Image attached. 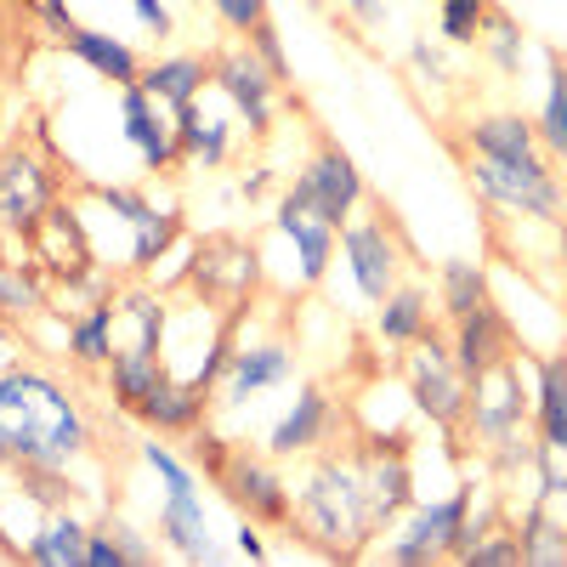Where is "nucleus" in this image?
<instances>
[{
	"label": "nucleus",
	"instance_id": "8fccbe9b",
	"mask_svg": "<svg viewBox=\"0 0 567 567\" xmlns=\"http://www.w3.org/2000/svg\"><path fill=\"white\" fill-rule=\"evenodd\" d=\"M0 74H7V29H0Z\"/></svg>",
	"mask_w": 567,
	"mask_h": 567
},
{
	"label": "nucleus",
	"instance_id": "a211bd4d",
	"mask_svg": "<svg viewBox=\"0 0 567 567\" xmlns=\"http://www.w3.org/2000/svg\"><path fill=\"white\" fill-rule=\"evenodd\" d=\"M465 154H494V159H550L545 142H539V125L523 120V114H477L465 125Z\"/></svg>",
	"mask_w": 567,
	"mask_h": 567
},
{
	"label": "nucleus",
	"instance_id": "4c0bfd02",
	"mask_svg": "<svg viewBox=\"0 0 567 567\" xmlns=\"http://www.w3.org/2000/svg\"><path fill=\"white\" fill-rule=\"evenodd\" d=\"M205 7H210V12H216V18L233 29V34H239V40L272 18V7H267V0H205Z\"/></svg>",
	"mask_w": 567,
	"mask_h": 567
},
{
	"label": "nucleus",
	"instance_id": "de8ad7c7",
	"mask_svg": "<svg viewBox=\"0 0 567 567\" xmlns=\"http://www.w3.org/2000/svg\"><path fill=\"white\" fill-rule=\"evenodd\" d=\"M131 7H136V18L148 23V29H154L159 40H171V34H176V18H171V12L159 7V0H131Z\"/></svg>",
	"mask_w": 567,
	"mask_h": 567
},
{
	"label": "nucleus",
	"instance_id": "6ab92c4d",
	"mask_svg": "<svg viewBox=\"0 0 567 567\" xmlns=\"http://www.w3.org/2000/svg\"><path fill=\"white\" fill-rule=\"evenodd\" d=\"M159 545L176 550L182 561H221V550L210 545V516L199 494H165L159 505Z\"/></svg>",
	"mask_w": 567,
	"mask_h": 567
},
{
	"label": "nucleus",
	"instance_id": "a19ab883",
	"mask_svg": "<svg viewBox=\"0 0 567 567\" xmlns=\"http://www.w3.org/2000/svg\"><path fill=\"white\" fill-rule=\"evenodd\" d=\"M97 199H103V210H114V216H120L125 227H136L142 216L154 210V205H148V194H142V187H114V182H109V187H97Z\"/></svg>",
	"mask_w": 567,
	"mask_h": 567
},
{
	"label": "nucleus",
	"instance_id": "20e7f679",
	"mask_svg": "<svg viewBox=\"0 0 567 567\" xmlns=\"http://www.w3.org/2000/svg\"><path fill=\"white\" fill-rule=\"evenodd\" d=\"M465 182L477 194L511 216H534L545 227L561 221L567 210V194L556 182V165L550 159H494V154H465Z\"/></svg>",
	"mask_w": 567,
	"mask_h": 567
},
{
	"label": "nucleus",
	"instance_id": "f257e3e1",
	"mask_svg": "<svg viewBox=\"0 0 567 567\" xmlns=\"http://www.w3.org/2000/svg\"><path fill=\"white\" fill-rule=\"evenodd\" d=\"M80 454H91V420L74 392L40 363L0 369V465L69 483Z\"/></svg>",
	"mask_w": 567,
	"mask_h": 567
},
{
	"label": "nucleus",
	"instance_id": "bb28decb",
	"mask_svg": "<svg viewBox=\"0 0 567 567\" xmlns=\"http://www.w3.org/2000/svg\"><path fill=\"white\" fill-rule=\"evenodd\" d=\"M85 539H91V528L80 523L74 511H52V516H45V523L29 534L23 556L40 561V567H80V561H85Z\"/></svg>",
	"mask_w": 567,
	"mask_h": 567
},
{
	"label": "nucleus",
	"instance_id": "412c9836",
	"mask_svg": "<svg viewBox=\"0 0 567 567\" xmlns=\"http://www.w3.org/2000/svg\"><path fill=\"white\" fill-rule=\"evenodd\" d=\"M176 148H182V165L221 171L233 159V125L194 97L187 109H176Z\"/></svg>",
	"mask_w": 567,
	"mask_h": 567
},
{
	"label": "nucleus",
	"instance_id": "473e14b6",
	"mask_svg": "<svg viewBox=\"0 0 567 567\" xmlns=\"http://www.w3.org/2000/svg\"><path fill=\"white\" fill-rule=\"evenodd\" d=\"M516 539H523V561H567V523H556L545 505L523 516Z\"/></svg>",
	"mask_w": 567,
	"mask_h": 567
},
{
	"label": "nucleus",
	"instance_id": "72a5a7b5",
	"mask_svg": "<svg viewBox=\"0 0 567 567\" xmlns=\"http://www.w3.org/2000/svg\"><path fill=\"white\" fill-rule=\"evenodd\" d=\"M34 312H45V290H40L34 267L0 261V318H34Z\"/></svg>",
	"mask_w": 567,
	"mask_h": 567
},
{
	"label": "nucleus",
	"instance_id": "2f4dec72",
	"mask_svg": "<svg viewBox=\"0 0 567 567\" xmlns=\"http://www.w3.org/2000/svg\"><path fill=\"white\" fill-rule=\"evenodd\" d=\"M539 142L550 159H567V63L550 52V85H545V109H539Z\"/></svg>",
	"mask_w": 567,
	"mask_h": 567
},
{
	"label": "nucleus",
	"instance_id": "6e6552de",
	"mask_svg": "<svg viewBox=\"0 0 567 567\" xmlns=\"http://www.w3.org/2000/svg\"><path fill=\"white\" fill-rule=\"evenodd\" d=\"M341 256H347V272H352L358 296H363L369 307H381L398 284H403L409 250H403V239H398V227H392L386 210L352 216V221L341 227Z\"/></svg>",
	"mask_w": 567,
	"mask_h": 567
},
{
	"label": "nucleus",
	"instance_id": "c756f323",
	"mask_svg": "<svg viewBox=\"0 0 567 567\" xmlns=\"http://www.w3.org/2000/svg\"><path fill=\"white\" fill-rule=\"evenodd\" d=\"M120 301V323L131 329V341L136 352H159L165 358V301L148 296V290H131V296H114Z\"/></svg>",
	"mask_w": 567,
	"mask_h": 567
},
{
	"label": "nucleus",
	"instance_id": "9b49d317",
	"mask_svg": "<svg viewBox=\"0 0 567 567\" xmlns=\"http://www.w3.org/2000/svg\"><path fill=\"white\" fill-rule=\"evenodd\" d=\"M403 386H409V398L420 403V414H432L437 425H449V432H454V425L465 420V409H471V381L460 374L454 352L437 341V329L414 341V352H409V363H403Z\"/></svg>",
	"mask_w": 567,
	"mask_h": 567
},
{
	"label": "nucleus",
	"instance_id": "cd10ccee",
	"mask_svg": "<svg viewBox=\"0 0 567 567\" xmlns=\"http://www.w3.org/2000/svg\"><path fill=\"white\" fill-rule=\"evenodd\" d=\"M534 432L550 449H567V352L539 363V386H534Z\"/></svg>",
	"mask_w": 567,
	"mask_h": 567
},
{
	"label": "nucleus",
	"instance_id": "58836bf2",
	"mask_svg": "<svg viewBox=\"0 0 567 567\" xmlns=\"http://www.w3.org/2000/svg\"><path fill=\"white\" fill-rule=\"evenodd\" d=\"M460 561H471V567H511V561H523V539L516 534H483Z\"/></svg>",
	"mask_w": 567,
	"mask_h": 567
},
{
	"label": "nucleus",
	"instance_id": "f704fd0d",
	"mask_svg": "<svg viewBox=\"0 0 567 567\" xmlns=\"http://www.w3.org/2000/svg\"><path fill=\"white\" fill-rule=\"evenodd\" d=\"M494 0H437V34L449 45H477L488 29Z\"/></svg>",
	"mask_w": 567,
	"mask_h": 567
},
{
	"label": "nucleus",
	"instance_id": "e433bc0d",
	"mask_svg": "<svg viewBox=\"0 0 567 567\" xmlns=\"http://www.w3.org/2000/svg\"><path fill=\"white\" fill-rule=\"evenodd\" d=\"M142 460H148V471L165 483V494H199V477H194V465L176 460L165 443H142Z\"/></svg>",
	"mask_w": 567,
	"mask_h": 567
},
{
	"label": "nucleus",
	"instance_id": "aec40b11",
	"mask_svg": "<svg viewBox=\"0 0 567 567\" xmlns=\"http://www.w3.org/2000/svg\"><path fill=\"white\" fill-rule=\"evenodd\" d=\"M63 52L69 58H80L97 80H109V85H136L142 80V58H136V45H125L120 34H109V29H91V23H74V34L63 40Z\"/></svg>",
	"mask_w": 567,
	"mask_h": 567
},
{
	"label": "nucleus",
	"instance_id": "393cba45",
	"mask_svg": "<svg viewBox=\"0 0 567 567\" xmlns=\"http://www.w3.org/2000/svg\"><path fill=\"white\" fill-rule=\"evenodd\" d=\"M142 85H148L154 97L176 114V109H187L210 85V58H199V52H165L154 63H142Z\"/></svg>",
	"mask_w": 567,
	"mask_h": 567
},
{
	"label": "nucleus",
	"instance_id": "4be33fe9",
	"mask_svg": "<svg viewBox=\"0 0 567 567\" xmlns=\"http://www.w3.org/2000/svg\"><path fill=\"white\" fill-rule=\"evenodd\" d=\"M171 374V363L159 352H136V347H114V358L103 363V386H109V403L136 414L142 403H148V392Z\"/></svg>",
	"mask_w": 567,
	"mask_h": 567
},
{
	"label": "nucleus",
	"instance_id": "09e8293b",
	"mask_svg": "<svg viewBox=\"0 0 567 567\" xmlns=\"http://www.w3.org/2000/svg\"><path fill=\"white\" fill-rule=\"evenodd\" d=\"M239 556H250V561H261V556H267V545H261L256 523H239Z\"/></svg>",
	"mask_w": 567,
	"mask_h": 567
},
{
	"label": "nucleus",
	"instance_id": "dca6fc26",
	"mask_svg": "<svg viewBox=\"0 0 567 567\" xmlns=\"http://www.w3.org/2000/svg\"><path fill=\"white\" fill-rule=\"evenodd\" d=\"M336 432V403H329L323 386H301L296 403L278 414V425L267 432V454L272 460H301V454H318Z\"/></svg>",
	"mask_w": 567,
	"mask_h": 567
},
{
	"label": "nucleus",
	"instance_id": "f8f14e48",
	"mask_svg": "<svg viewBox=\"0 0 567 567\" xmlns=\"http://www.w3.org/2000/svg\"><path fill=\"white\" fill-rule=\"evenodd\" d=\"M120 91V136L131 142V154L142 159V171H176L182 148H176V114L154 97L148 85H114Z\"/></svg>",
	"mask_w": 567,
	"mask_h": 567
},
{
	"label": "nucleus",
	"instance_id": "a18cd8bd",
	"mask_svg": "<svg viewBox=\"0 0 567 567\" xmlns=\"http://www.w3.org/2000/svg\"><path fill=\"white\" fill-rule=\"evenodd\" d=\"M347 7V18L358 23V29H381L386 18H392V0H341Z\"/></svg>",
	"mask_w": 567,
	"mask_h": 567
},
{
	"label": "nucleus",
	"instance_id": "c03bdc74",
	"mask_svg": "<svg viewBox=\"0 0 567 567\" xmlns=\"http://www.w3.org/2000/svg\"><path fill=\"white\" fill-rule=\"evenodd\" d=\"M85 567H131V561H125V545L114 539V528H91V539H85Z\"/></svg>",
	"mask_w": 567,
	"mask_h": 567
},
{
	"label": "nucleus",
	"instance_id": "0eeeda50",
	"mask_svg": "<svg viewBox=\"0 0 567 567\" xmlns=\"http://www.w3.org/2000/svg\"><path fill=\"white\" fill-rule=\"evenodd\" d=\"M210 483L221 488V499L256 528H290L296 523V488L278 477V460L250 443H227L221 465L210 471Z\"/></svg>",
	"mask_w": 567,
	"mask_h": 567
},
{
	"label": "nucleus",
	"instance_id": "79ce46f5",
	"mask_svg": "<svg viewBox=\"0 0 567 567\" xmlns=\"http://www.w3.org/2000/svg\"><path fill=\"white\" fill-rule=\"evenodd\" d=\"M534 465H539L545 499H567V449H550V443H539V449H534Z\"/></svg>",
	"mask_w": 567,
	"mask_h": 567
},
{
	"label": "nucleus",
	"instance_id": "ea45409f",
	"mask_svg": "<svg viewBox=\"0 0 567 567\" xmlns=\"http://www.w3.org/2000/svg\"><path fill=\"white\" fill-rule=\"evenodd\" d=\"M245 40H250V52H256V58L267 63V74H272L278 85H290V58H284V40H278V23L267 18V23H261V29H250Z\"/></svg>",
	"mask_w": 567,
	"mask_h": 567
},
{
	"label": "nucleus",
	"instance_id": "49530a36",
	"mask_svg": "<svg viewBox=\"0 0 567 567\" xmlns=\"http://www.w3.org/2000/svg\"><path fill=\"white\" fill-rule=\"evenodd\" d=\"M109 528H114V539L125 545V561H131V567H148V561H154V545L142 539L136 528H125V523H109Z\"/></svg>",
	"mask_w": 567,
	"mask_h": 567
},
{
	"label": "nucleus",
	"instance_id": "2eb2a0df",
	"mask_svg": "<svg viewBox=\"0 0 567 567\" xmlns=\"http://www.w3.org/2000/svg\"><path fill=\"white\" fill-rule=\"evenodd\" d=\"M272 227L290 239L296 261H301V284H318L329 272V261H336V239H341V227H329L323 216H312V205L296 194V187H284V199L272 210Z\"/></svg>",
	"mask_w": 567,
	"mask_h": 567
},
{
	"label": "nucleus",
	"instance_id": "a878e982",
	"mask_svg": "<svg viewBox=\"0 0 567 567\" xmlns=\"http://www.w3.org/2000/svg\"><path fill=\"white\" fill-rule=\"evenodd\" d=\"M374 336L386 347H414L420 336H432V290H425V284H398V290L374 307Z\"/></svg>",
	"mask_w": 567,
	"mask_h": 567
},
{
	"label": "nucleus",
	"instance_id": "37998d69",
	"mask_svg": "<svg viewBox=\"0 0 567 567\" xmlns=\"http://www.w3.org/2000/svg\"><path fill=\"white\" fill-rule=\"evenodd\" d=\"M23 12L45 29V34H52L58 45L74 34V18H69V0H23Z\"/></svg>",
	"mask_w": 567,
	"mask_h": 567
},
{
	"label": "nucleus",
	"instance_id": "c85d7f7f",
	"mask_svg": "<svg viewBox=\"0 0 567 567\" xmlns=\"http://www.w3.org/2000/svg\"><path fill=\"white\" fill-rule=\"evenodd\" d=\"M483 301H494L483 261H443V272H437V307H443V318L454 323L465 312H477Z\"/></svg>",
	"mask_w": 567,
	"mask_h": 567
},
{
	"label": "nucleus",
	"instance_id": "f3484780",
	"mask_svg": "<svg viewBox=\"0 0 567 567\" xmlns=\"http://www.w3.org/2000/svg\"><path fill=\"white\" fill-rule=\"evenodd\" d=\"M136 420L159 437H194L210 420V392H199L194 381H182V374H165V381L148 392V403L136 409Z\"/></svg>",
	"mask_w": 567,
	"mask_h": 567
},
{
	"label": "nucleus",
	"instance_id": "7c9ffc66",
	"mask_svg": "<svg viewBox=\"0 0 567 567\" xmlns=\"http://www.w3.org/2000/svg\"><path fill=\"white\" fill-rule=\"evenodd\" d=\"M131 233H136V239H131V267H136V272H148V267H154V261H165V256H171V245L182 239V216L154 205V210L142 216Z\"/></svg>",
	"mask_w": 567,
	"mask_h": 567
},
{
	"label": "nucleus",
	"instance_id": "4468645a",
	"mask_svg": "<svg viewBox=\"0 0 567 567\" xmlns=\"http://www.w3.org/2000/svg\"><path fill=\"white\" fill-rule=\"evenodd\" d=\"M511 347H516V341H511V323H505V312H499L494 301H483L477 312L454 318L449 352H454V363H460V374H465L471 386H477L483 374H494L499 363H511V358H516Z\"/></svg>",
	"mask_w": 567,
	"mask_h": 567
},
{
	"label": "nucleus",
	"instance_id": "423d86ee",
	"mask_svg": "<svg viewBox=\"0 0 567 567\" xmlns=\"http://www.w3.org/2000/svg\"><path fill=\"white\" fill-rule=\"evenodd\" d=\"M471 432H477V443L499 460V465H516V460H534V420H528V398H523V374H516V358L499 363L494 374H483L477 386H471Z\"/></svg>",
	"mask_w": 567,
	"mask_h": 567
},
{
	"label": "nucleus",
	"instance_id": "f03ea898",
	"mask_svg": "<svg viewBox=\"0 0 567 567\" xmlns=\"http://www.w3.org/2000/svg\"><path fill=\"white\" fill-rule=\"evenodd\" d=\"M290 528L301 539H312L323 556H358L374 534H381L374 494H369V471H363V449L358 454H323L307 471Z\"/></svg>",
	"mask_w": 567,
	"mask_h": 567
},
{
	"label": "nucleus",
	"instance_id": "39448f33",
	"mask_svg": "<svg viewBox=\"0 0 567 567\" xmlns=\"http://www.w3.org/2000/svg\"><path fill=\"white\" fill-rule=\"evenodd\" d=\"M483 539V528L471 523V488H454L432 505H409L398 516V534L386 539V561H460L471 545Z\"/></svg>",
	"mask_w": 567,
	"mask_h": 567
},
{
	"label": "nucleus",
	"instance_id": "9d476101",
	"mask_svg": "<svg viewBox=\"0 0 567 567\" xmlns=\"http://www.w3.org/2000/svg\"><path fill=\"white\" fill-rule=\"evenodd\" d=\"M290 187L312 205V216H323L329 227H347V221L363 210V199H369L358 159L341 148V142H329V136L312 148V159L296 171V182H290Z\"/></svg>",
	"mask_w": 567,
	"mask_h": 567
},
{
	"label": "nucleus",
	"instance_id": "5701e85b",
	"mask_svg": "<svg viewBox=\"0 0 567 567\" xmlns=\"http://www.w3.org/2000/svg\"><path fill=\"white\" fill-rule=\"evenodd\" d=\"M363 471H369V494H374V516H381V528H398V516L414 505V471H409L403 449L369 443L363 449Z\"/></svg>",
	"mask_w": 567,
	"mask_h": 567
},
{
	"label": "nucleus",
	"instance_id": "7ed1b4c3",
	"mask_svg": "<svg viewBox=\"0 0 567 567\" xmlns=\"http://www.w3.org/2000/svg\"><path fill=\"white\" fill-rule=\"evenodd\" d=\"M58 159L40 148L34 136H7L0 142V227L18 233V239H34L40 221L58 205Z\"/></svg>",
	"mask_w": 567,
	"mask_h": 567
},
{
	"label": "nucleus",
	"instance_id": "ddd939ff",
	"mask_svg": "<svg viewBox=\"0 0 567 567\" xmlns=\"http://www.w3.org/2000/svg\"><path fill=\"white\" fill-rule=\"evenodd\" d=\"M290 374H296L290 341H245V347H233V358H227V369H221L216 403H221V409H239V403L261 398L267 386H284Z\"/></svg>",
	"mask_w": 567,
	"mask_h": 567
},
{
	"label": "nucleus",
	"instance_id": "c9c22d12",
	"mask_svg": "<svg viewBox=\"0 0 567 567\" xmlns=\"http://www.w3.org/2000/svg\"><path fill=\"white\" fill-rule=\"evenodd\" d=\"M483 58L499 69V74H523V52H528V40H523V29H516L499 7L488 12V29H483Z\"/></svg>",
	"mask_w": 567,
	"mask_h": 567
},
{
	"label": "nucleus",
	"instance_id": "b1692460",
	"mask_svg": "<svg viewBox=\"0 0 567 567\" xmlns=\"http://www.w3.org/2000/svg\"><path fill=\"white\" fill-rule=\"evenodd\" d=\"M114 329H120V301H114V296L80 307V312L69 318V336H63L69 363H80V369H103V363L114 358V347H120V341H114Z\"/></svg>",
	"mask_w": 567,
	"mask_h": 567
},
{
	"label": "nucleus",
	"instance_id": "1a4fd4ad",
	"mask_svg": "<svg viewBox=\"0 0 567 567\" xmlns=\"http://www.w3.org/2000/svg\"><path fill=\"white\" fill-rule=\"evenodd\" d=\"M210 85L227 97L233 120H239L250 136H267L272 131V114H278V97H284V85L267 74V63L250 52V40L239 45H227V52L210 58Z\"/></svg>",
	"mask_w": 567,
	"mask_h": 567
}]
</instances>
